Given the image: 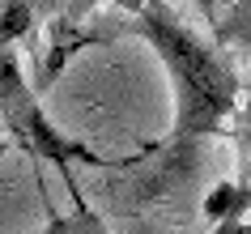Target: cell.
<instances>
[{
    "label": "cell",
    "instance_id": "obj_4",
    "mask_svg": "<svg viewBox=\"0 0 251 234\" xmlns=\"http://www.w3.org/2000/svg\"><path fill=\"white\" fill-rule=\"evenodd\" d=\"M213 234H251V226H243L238 217H226V221H222V230H213Z\"/></svg>",
    "mask_w": 251,
    "mask_h": 234
},
{
    "label": "cell",
    "instance_id": "obj_1",
    "mask_svg": "<svg viewBox=\"0 0 251 234\" xmlns=\"http://www.w3.org/2000/svg\"><path fill=\"white\" fill-rule=\"evenodd\" d=\"M132 13V30L158 52L175 94V124L166 136L171 154H187L226 128L238 111V73L213 52L183 17L162 0H115Z\"/></svg>",
    "mask_w": 251,
    "mask_h": 234
},
{
    "label": "cell",
    "instance_id": "obj_5",
    "mask_svg": "<svg viewBox=\"0 0 251 234\" xmlns=\"http://www.w3.org/2000/svg\"><path fill=\"white\" fill-rule=\"evenodd\" d=\"M247 179H251V162H247Z\"/></svg>",
    "mask_w": 251,
    "mask_h": 234
},
{
    "label": "cell",
    "instance_id": "obj_3",
    "mask_svg": "<svg viewBox=\"0 0 251 234\" xmlns=\"http://www.w3.org/2000/svg\"><path fill=\"white\" fill-rule=\"evenodd\" d=\"M39 234H111V226L102 221V213H94V208L77 196V208H73V213H51Z\"/></svg>",
    "mask_w": 251,
    "mask_h": 234
},
{
    "label": "cell",
    "instance_id": "obj_2",
    "mask_svg": "<svg viewBox=\"0 0 251 234\" xmlns=\"http://www.w3.org/2000/svg\"><path fill=\"white\" fill-rule=\"evenodd\" d=\"M0 128H9V136L34 157V166L39 162H55L73 192H77L73 166H106L102 154H94L90 145L64 136L51 124V115L39 106L34 90H30V81L22 73V64H17L13 47H0Z\"/></svg>",
    "mask_w": 251,
    "mask_h": 234
}]
</instances>
